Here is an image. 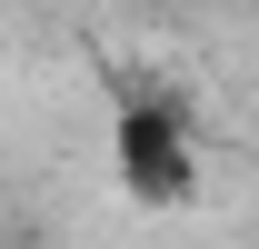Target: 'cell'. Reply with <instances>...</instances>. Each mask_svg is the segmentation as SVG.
<instances>
[{
  "mask_svg": "<svg viewBox=\"0 0 259 249\" xmlns=\"http://www.w3.org/2000/svg\"><path fill=\"white\" fill-rule=\"evenodd\" d=\"M100 159H110V189L150 219H190L209 199V140H199L190 100H169V90H120L110 100Z\"/></svg>",
  "mask_w": 259,
  "mask_h": 249,
  "instance_id": "1",
  "label": "cell"
}]
</instances>
